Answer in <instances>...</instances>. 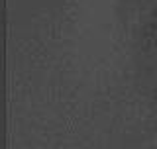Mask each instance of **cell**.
Here are the masks:
<instances>
[]
</instances>
